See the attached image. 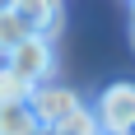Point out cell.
<instances>
[{
  "label": "cell",
  "mask_w": 135,
  "mask_h": 135,
  "mask_svg": "<svg viewBox=\"0 0 135 135\" xmlns=\"http://www.w3.org/2000/svg\"><path fill=\"white\" fill-rule=\"evenodd\" d=\"M98 131L103 135H131L135 131V84H107L103 93H98Z\"/></svg>",
  "instance_id": "1"
},
{
  "label": "cell",
  "mask_w": 135,
  "mask_h": 135,
  "mask_svg": "<svg viewBox=\"0 0 135 135\" xmlns=\"http://www.w3.org/2000/svg\"><path fill=\"white\" fill-rule=\"evenodd\" d=\"M28 107L37 112L42 131H56V126L65 121V117H70L75 107H84V103H79V93H70L65 84H51V79H47V84H37V89H33Z\"/></svg>",
  "instance_id": "2"
},
{
  "label": "cell",
  "mask_w": 135,
  "mask_h": 135,
  "mask_svg": "<svg viewBox=\"0 0 135 135\" xmlns=\"http://www.w3.org/2000/svg\"><path fill=\"white\" fill-rule=\"evenodd\" d=\"M5 65H9L14 75H23V79L37 89V84L51 79V65H56V61H51V42H47V37H28L14 56H5Z\"/></svg>",
  "instance_id": "3"
},
{
  "label": "cell",
  "mask_w": 135,
  "mask_h": 135,
  "mask_svg": "<svg viewBox=\"0 0 135 135\" xmlns=\"http://www.w3.org/2000/svg\"><path fill=\"white\" fill-rule=\"evenodd\" d=\"M28 37H37V28L28 23L19 9H5V14H0V56H14Z\"/></svg>",
  "instance_id": "4"
},
{
  "label": "cell",
  "mask_w": 135,
  "mask_h": 135,
  "mask_svg": "<svg viewBox=\"0 0 135 135\" xmlns=\"http://www.w3.org/2000/svg\"><path fill=\"white\" fill-rule=\"evenodd\" d=\"M0 135H42V121L28 103H14V107H0Z\"/></svg>",
  "instance_id": "5"
},
{
  "label": "cell",
  "mask_w": 135,
  "mask_h": 135,
  "mask_svg": "<svg viewBox=\"0 0 135 135\" xmlns=\"http://www.w3.org/2000/svg\"><path fill=\"white\" fill-rule=\"evenodd\" d=\"M33 98V84L23 75H14L9 65H0V107H14V103H28Z\"/></svg>",
  "instance_id": "6"
},
{
  "label": "cell",
  "mask_w": 135,
  "mask_h": 135,
  "mask_svg": "<svg viewBox=\"0 0 135 135\" xmlns=\"http://www.w3.org/2000/svg\"><path fill=\"white\" fill-rule=\"evenodd\" d=\"M56 131H61V135H103V131H98V117H93V107H75L65 121L56 126Z\"/></svg>",
  "instance_id": "7"
},
{
  "label": "cell",
  "mask_w": 135,
  "mask_h": 135,
  "mask_svg": "<svg viewBox=\"0 0 135 135\" xmlns=\"http://www.w3.org/2000/svg\"><path fill=\"white\" fill-rule=\"evenodd\" d=\"M5 9H14V0H0V14H5Z\"/></svg>",
  "instance_id": "8"
},
{
  "label": "cell",
  "mask_w": 135,
  "mask_h": 135,
  "mask_svg": "<svg viewBox=\"0 0 135 135\" xmlns=\"http://www.w3.org/2000/svg\"><path fill=\"white\" fill-rule=\"evenodd\" d=\"M42 135H61V131H42Z\"/></svg>",
  "instance_id": "9"
},
{
  "label": "cell",
  "mask_w": 135,
  "mask_h": 135,
  "mask_svg": "<svg viewBox=\"0 0 135 135\" xmlns=\"http://www.w3.org/2000/svg\"><path fill=\"white\" fill-rule=\"evenodd\" d=\"M131 37H135V23H131Z\"/></svg>",
  "instance_id": "10"
},
{
  "label": "cell",
  "mask_w": 135,
  "mask_h": 135,
  "mask_svg": "<svg viewBox=\"0 0 135 135\" xmlns=\"http://www.w3.org/2000/svg\"><path fill=\"white\" fill-rule=\"evenodd\" d=\"M131 135H135V131H131Z\"/></svg>",
  "instance_id": "11"
}]
</instances>
